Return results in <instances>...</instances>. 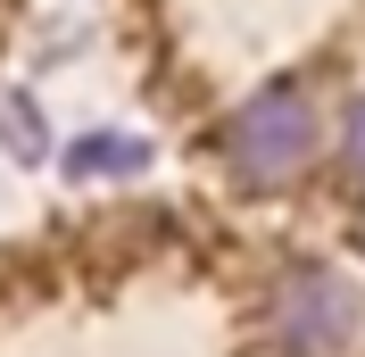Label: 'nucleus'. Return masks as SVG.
Listing matches in <instances>:
<instances>
[{
    "instance_id": "7ed1b4c3",
    "label": "nucleus",
    "mask_w": 365,
    "mask_h": 357,
    "mask_svg": "<svg viewBox=\"0 0 365 357\" xmlns=\"http://www.w3.org/2000/svg\"><path fill=\"white\" fill-rule=\"evenodd\" d=\"M341 158H349V166L365 175V100L349 109V125H341Z\"/></svg>"
},
{
    "instance_id": "f257e3e1",
    "label": "nucleus",
    "mask_w": 365,
    "mask_h": 357,
    "mask_svg": "<svg viewBox=\"0 0 365 357\" xmlns=\"http://www.w3.org/2000/svg\"><path fill=\"white\" fill-rule=\"evenodd\" d=\"M316 109H307V91H291V84H274V91H257L250 109L225 125V158H232V175L241 183H291L307 158H316Z\"/></svg>"
},
{
    "instance_id": "f03ea898",
    "label": "nucleus",
    "mask_w": 365,
    "mask_h": 357,
    "mask_svg": "<svg viewBox=\"0 0 365 357\" xmlns=\"http://www.w3.org/2000/svg\"><path fill=\"white\" fill-rule=\"evenodd\" d=\"M266 333L291 357H332V349H349V333H357V291H349L332 266H291L282 283H274V299H266Z\"/></svg>"
}]
</instances>
